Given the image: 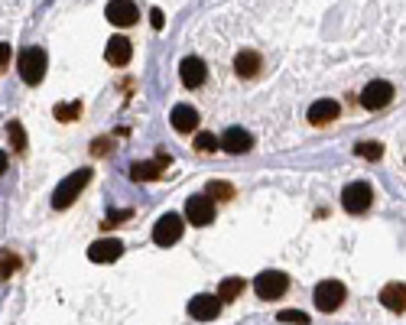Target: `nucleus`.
<instances>
[{"mask_svg":"<svg viewBox=\"0 0 406 325\" xmlns=\"http://www.w3.org/2000/svg\"><path fill=\"white\" fill-rule=\"evenodd\" d=\"M394 98H396V91L390 82H371V85L361 91V104L367 111H384Z\"/></svg>","mask_w":406,"mask_h":325,"instance_id":"obj_6","label":"nucleus"},{"mask_svg":"<svg viewBox=\"0 0 406 325\" xmlns=\"http://www.w3.org/2000/svg\"><path fill=\"white\" fill-rule=\"evenodd\" d=\"M104 59L111 65H127L130 59H133V46H130V39H124V36H114L111 43H107V49H104Z\"/></svg>","mask_w":406,"mask_h":325,"instance_id":"obj_17","label":"nucleus"},{"mask_svg":"<svg viewBox=\"0 0 406 325\" xmlns=\"http://www.w3.org/2000/svg\"><path fill=\"white\" fill-rule=\"evenodd\" d=\"M17 270V257H13L10 250H3V260H0V277H10Z\"/></svg>","mask_w":406,"mask_h":325,"instance_id":"obj_27","label":"nucleus"},{"mask_svg":"<svg viewBox=\"0 0 406 325\" xmlns=\"http://www.w3.org/2000/svg\"><path fill=\"white\" fill-rule=\"evenodd\" d=\"M179 238H182V218L166 212V215L156 221V228H153V241H156L160 248H172Z\"/></svg>","mask_w":406,"mask_h":325,"instance_id":"obj_8","label":"nucleus"},{"mask_svg":"<svg viewBox=\"0 0 406 325\" xmlns=\"http://www.w3.org/2000/svg\"><path fill=\"white\" fill-rule=\"evenodd\" d=\"M150 23L156 26V30H163V10H156V7H153V10H150Z\"/></svg>","mask_w":406,"mask_h":325,"instance_id":"obj_29","label":"nucleus"},{"mask_svg":"<svg viewBox=\"0 0 406 325\" xmlns=\"http://www.w3.org/2000/svg\"><path fill=\"white\" fill-rule=\"evenodd\" d=\"M3 169H7V153H0V176H3Z\"/></svg>","mask_w":406,"mask_h":325,"instance_id":"obj_30","label":"nucleus"},{"mask_svg":"<svg viewBox=\"0 0 406 325\" xmlns=\"http://www.w3.org/2000/svg\"><path fill=\"white\" fill-rule=\"evenodd\" d=\"M260 65H264V59H260V53H254V49H244V53L234 55V72L241 78H254L257 72H260Z\"/></svg>","mask_w":406,"mask_h":325,"instance_id":"obj_18","label":"nucleus"},{"mask_svg":"<svg viewBox=\"0 0 406 325\" xmlns=\"http://www.w3.org/2000/svg\"><path fill=\"white\" fill-rule=\"evenodd\" d=\"M254 290L260 299H279L289 290V277L283 270H264L254 280Z\"/></svg>","mask_w":406,"mask_h":325,"instance_id":"obj_3","label":"nucleus"},{"mask_svg":"<svg viewBox=\"0 0 406 325\" xmlns=\"http://www.w3.org/2000/svg\"><path fill=\"white\" fill-rule=\"evenodd\" d=\"M124 254V244L118 238H104V241H95L91 248H88V260H95V263H114L120 260Z\"/></svg>","mask_w":406,"mask_h":325,"instance_id":"obj_13","label":"nucleus"},{"mask_svg":"<svg viewBox=\"0 0 406 325\" xmlns=\"http://www.w3.org/2000/svg\"><path fill=\"white\" fill-rule=\"evenodd\" d=\"M380 303L390 309V313H403L406 309V286L403 283H387L380 290Z\"/></svg>","mask_w":406,"mask_h":325,"instance_id":"obj_19","label":"nucleus"},{"mask_svg":"<svg viewBox=\"0 0 406 325\" xmlns=\"http://www.w3.org/2000/svg\"><path fill=\"white\" fill-rule=\"evenodd\" d=\"M279 322H296V325H306L309 322V315L299 313V309H283L279 313Z\"/></svg>","mask_w":406,"mask_h":325,"instance_id":"obj_26","label":"nucleus"},{"mask_svg":"<svg viewBox=\"0 0 406 325\" xmlns=\"http://www.w3.org/2000/svg\"><path fill=\"white\" fill-rule=\"evenodd\" d=\"M10 43H0V72H3V68H7V62H10Z\"/></svg>","mask_w":406,"mask_h":325,"instance_id":"obj_28","label":"nucleus"},{"mask_svg":"<svg viewBox=\"0 0 406 325\" xmlns=\"http://www.w3.org/2000/svg\"><path fill=\"white\" fill-rule=\"evenodd\" d=\"M7 133H10V147L17 153L26 150V130H23L20 120H10V127H7Z\"/></svg>","mask_w":406,"mask_h":325,"instance_id":"obj_21","label":"nucleus"},{"mask_svg":"<svg viewBox=\"0 0 406 325\" xmlns=\"http://www.w3.org/2000/svg\"><path fill=\"white\" fill-rule=\"evenodd\" d=\"M218 147H221L225 153H234V156H237V153H247L250 147H254V137H250L244 127H228L225 133H221Z\"/></svg>","mask_w":406,"mask_h":325,"instance_id":"obj_12","label":"nucleus"},{"mask_svg":"<svg viewBox=\"0 0 406 325\" xmlns=\"http://www.w3.org/2000/svg\"><path fill=\"white\" fill-rule=\"evenodd\" d=\"M344 296H348V290H344L342 280H322L315 286V306H319L322 313H335L344 303Z\"/></svg>","mask_w":406,"mask_h":325,"instance_id":"obj_4","label":"nucleus"},{"mask_svg":"<svg viewBox=\"0 0 406 325\" xmlns=\"http://www.w3.org/2000/svg\"><path fill=\"white\" fill-rule=\"evenodd\" d=\"M205 195H208L212 202H214V198H231V195H234V189H231L228 183H208V192H205Z\"/></svg>","mask_w":406,"mask_h":325,"instance_id":"obj_25","label":"nucleus"},{"mask_svg":"<svg viewBox=\"0 0 406 325\" xmlns=\"http://www.w3.org/2000/svg\"><path fill=\"white\" fill-rule=\"evenodd\" d=\"M104 13H107V20L114 23V26H133V23L140 20L137 3H133V0H111Z\"/></svg>","mask_w":406,"mask_h":325,"instance_id":"obj_11","label":"nucleus"},{"mask_svg":"<svg viewBox=\"0 0 406 325\" xmlns=\"http://www.w3.org/2000/svg\"><path fill=\"white\" fill-rule=\"evenodd\" d=\"M185 218L199 228L212 225L214 221V202L208 198V195H192V198L185 202Z\"/></svg>","mask_w":406,"mask_h":325,"instance_id":"obj_9","label":"nucleus"},{"mask_svg":"<svg viewBox=\"0 0 406 325\" xmlns=\"http://www.w3.org/2000/svg\"><path fill=\"white\" fill-rule=\"evenodd\" d=\"M221 306H225V303H221L218 296L202 292V296H192V303H189V315H192V319H199V322H212V319H218Z\"/></svg>","mask_w":406,"mask_h":325,"instance_id":"obj_10","label":"nucleus"},{"mask_svg":"<svg viewBox=\"0 0 406 325\" xmlns=\"http://www.w3.org/2000/svg\"><path fill=\"white\" fill-rule=\"evenodd\" d=\"M53 114L59 120H75L78 114H82V101H75V104H55Z\"/></svg>","mask_w":406,"mask_h":325,"instance_id":"obj_23","label":"nucleus"},{"mask_svg":"<svg viewBox=\"0 0 406 325\" xmlns=\"http://www.w3.org/2000/svg\"><path fill=\"white\" fill-rule=\"evenodd\" d=\"M91 183V169H75L72 176H65L62 183L55 185V192H53V208H68L72 202H75L78 195H82V189Z\"/></svg>","mask_w":406,"mask_h":325,"instance_id":"obj_1","label":"nucleus"},{"mask_svg":"<svg viewBox=\"0 0 406 325\" xmlns=\"http://www.w3.org/2000/svg\"><path fill=\"white\" fill-rule=\"evenodd\" d=\"M241 292H244V280H241V277H228V280H221V286H218V299H221V303H231Z\"/></svg>","mask_w":406,"mask_h":325,"instance_id":"obj_20","label":"nucleus"},{"mask_svg":"<svg viewBox=\"0 0 406 325\" xmlns=\"http://www.w3.org/2000/svg\"><path fill=\"white\" fill-rule=\"evenodd\" d=\"M342 118V104L338 101H331V98H322L309 108V124L322 127V124H331V120Z\"/></svg>","mask_w":406,"mask_h":325,"instance_id":"obj_15","label":"nucleus"},{"mask_svg":"<svg viewBox=\"0 0 406 325\" xmlns=\"http://www.w3.org/2000/svg\"><path fill=\"white\" fill-rule=\"evenodd\" d=\"M169 162H172V156L166 150H160L153 162H133V166H130V179H133V183H153V179H160L163 169H166Z\"/></svg>","mask_w":406,"mask_h":325,"instance_id":"obj_7","label":"nucleus"},{"mask_svg":"<svg viewBox=\"0 0 406 325\" xmlns=\"http://www.w3.org/2000/svg\"><path fill=\"white\" fill-rule=\"evenodd\" d=\"M371 202H374V192H371L367 183H351L342 192V208L351 212V215H364V212L371 208Z\"/></svg>","mask_w":406,"mask_h":325,"instance_id":"obj_5","label":"nucleus"},{"mask_svg":"<svg viewBox=\"0 0 406 325\" xmlns=\"http://www.w3.org/2000/svg\"><path fill=\"white\" fill-rule=\"evenodd\" d=\"M205 75H208V68H205V62L199 59V55H189V59H182L179 65V78L185 88H199L205 82Z\"/></svg>","mask_w":406,"mask_h":325,"instance_id":"obj_14","label":"nucleus"},{"mask_svg":"<svg viewBox=\"0 0 406 325\" xmlns=\"http://www.w3.org/2000/svg\"><path fill=\"white\" fill-rule=\"evenodd\" d=\"M195 150L214 153V150H218V137H214V133H208V130H202V133L195 137Z\"/></svg>","mask_w":406,"mask_h":325,"instance_id":"obj_24","label":"nucleus"},{"mask_svg":"<svg viewBox=\"0 0 406 325\" xmlns=\"http://www.w3.org/2000/svg\"><path fill=\"white\" fill-rule=\"evenodd\" d=\"M354 153H358V156H361V160H380V156H384V147H380V143H371V140H364V143H358V147H354Z\"/></svg>","mask_w":406,"mask_h":325,"instance_id":"obj_22","label":"nucleus"},{"mask_svg":"<svg viewBox=\"0 0 406 325\" xmlns=\"http://www.w3.org/2000/svg\"><path fill=\"white\" fill-rule=\"evenodd\" d=\"M46 65H49L46 49H39V46L23 49V55H20V78L26 82V85H39V82L46 78Z\"/></svg>","mask_w":406,"mask_h":325,"instance_id":"obj_2","label":"nucleus"},{"mask_svg":"<svg viewBox=\"0 0 406 325\" xmlns=\"http://www.w3.org/2000/svg\"><path fill=\"white\" fill-rule=\"evenodd\" d=\"M169 124L179 130V133H192V130L199 127V111H195L192 104H176L169 114Z\"/></svg>","mask_w":406,"mask_h":325,"instance_id":"obj_16","label":"nucleus"}]
</instances>
